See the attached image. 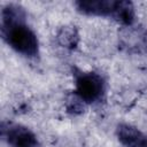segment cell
Returning a JSON list of instances; mask_svg holds the SVG:
<instances>
[{
    "instance_id": "cell-3",
    "label": "cell",
    "mask_w": 147,
    "mask_h": 147,
    "mask_svg": "<svg viewBox=\"0 0 147 147\" xmlns=\"http://www.w3.org/2000/svg\"><path fill=\"white\" fill-rule=\"evenodd\" d=\"M1 136L9 147H41L34 132L22 124L2 123Z\"/></svg>"
},
{
    "instance_id": "cell-8",
    "label": "cell",
    "mask_w": 147,
    "mask_h": 147,
    "mask_svg": "<svg viewBox=\"0 0 147 147\" xmlns=\"http://www.w3.org/2000/svg\"><path fill=\"white\" fill-rule=\"evenodd\" d=\"M85 107H86V103L84 101H82L75 93L71 96H69L68 102H67V109L69 113H71L74 115L82 114L84 111Z\"/></svg>"
},
{
    "instance_id": "cell-2",
    "label": "cell",
    "mask_w": 147,
    "mask_h": 147,
    "mask_svg": "<svg viewBox=\"0 0 147 147\" xmlns=\"http://www.w3.org/2000/svg\"><path fill=\"white\" fill-rule=\"evenodd\" d=\"M75 77V94L86 105L98 102L106 92V82L103 77L94 71L77 70Z\"/></svg>"
},
{
    "instance_id": "cell-5",
    "label": "cell",
    "mask_w": 147,
    "mask_h": 147,
    "mask_svg": "<svg viewBox=\"0 0 147 147\" xmlns=\"http://www.w3.org/2000/svg\"><path fill=\"white\" fill-rule=\"evenodd\" d=\"M116 137L124 147H140L145 133L131 124L121 123L116 127Z\"/></svg>"
},
{
    "instance_id": "cell-1",
    "label": "cell",
    "mask_w": 147,
    "mask_h": 147,
    "mask_svg": "<svg viewBox=\"0 0 147 147\" xmlns=\"http://www.w3.org/2000/svg\"><path fill=\"white\" fill-rule=\"evenodd\" d=\"M25 20L26 13L23 7L7 3L1 10V36L16 53L25 57H36L39 53V41Z\"/></svg>"
},
{
    "instance_id": "cell-9",
    "label": "cell",
    "mask_w": 147,
    "mask_h": 147,
    "mask_svg": "<svg viewBox=\"0 0 147 147\" xmlns=\"http://www.w3.org/2000/svg\"><path fill=\"white\" fill-rule=\"evenodd\" d=\"M140 147H147V134H145V137H144V139L141 141Z\"/></svg>"
},
{
    "instance_id": "cell-4",
    "label": "cell",
    "mask_w": 147,
    "mask_h": 147,
    "mask_svg": "<svg viewBox=\"0 0 147 147\" xmlns=\"http://www.w3.org/2000/svg\"><path fill=\"white\" fill-rule=\"evenodd\" d=\"M117 0H78L75 7L78 13L86 16L114 17Z\"/></svg>"
},
{
    "instance_id": "cell-6",
    "label": "cell",
    "mask_w": 147,
    "mask_h": 147,
    "mask_svg": "<svg viewBox=\"0 0 147 147\" xmlns=\"http://www.w3.org/2000/svg\"><path fill=\"white\" fill-rule=\"evenodd\" d=\"M57 44L65 49H75L79 42V32L75 25H63L56 32Z\"/></svg>"
},
{
    "instance_id": "cell-7",
    "label": "cell",
    "mask_w": 147,
    "mask_h": 147,
    "mask_svg": "<svg viewBox=\"0 0 147 147\" xmlns=\"http://www.w3.org/2000/svg\"><path fill=\"white\" fill-rule=\"evenodd\" d=\"M116 22L125 25L126 28L131 26L136 18L134 6L131 1L127 0H117L116 10L113 17Z\"/></svg>"
}]
</instances>
